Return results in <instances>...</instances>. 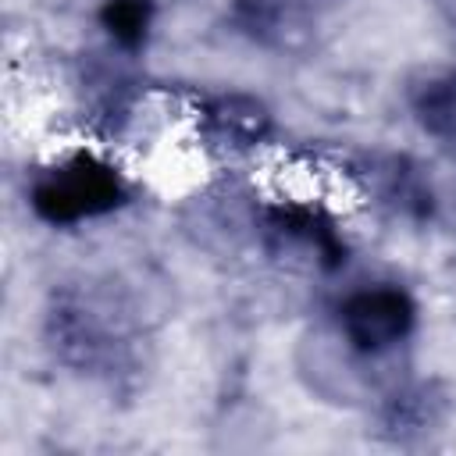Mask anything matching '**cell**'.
Segmentation results:
<instances>
[{"label":"cell","mask_w":456,"mask_h":456,"mask_svg":"<svg viewBox=\"0 0 456 456\" xmlns=\"http://www.w3.org/2000/svg\"><path fill=\"white\" fill-rule=\"evenodd\" d=\"M196 128L200 139L228 157H242L260 150L271 139V110L246 93H221L207 103H200L196 110Z\"/></svg>","instance_id":"cell-6"},{"label":"cell","mask_w":456,"mask_h":456,"mask_svg":"<svg viewBox=\"0 0 456 456\" xmlns=\"http://www.w3.org/2000/svg\"><path fill=\"white\" fill-rule=\"evenodd\" d=\"M25 196L39 221L53 228H75L114 214L118 207L128 203L132 192L125 171L107 153L93 146H78L36 167Z\"/></svg>","instance_id":"cell-1"},{"label":"cell","mask_w":456,"mask_h":456,"mask_svg":"<svg viewBox=\"0 0 456 456\" xmlns=\"http://www.w3.org/2000/svg\"><path fill=\"white\" fill-rule=\"evenodd\" d=\"M410 110L424 125V132L438 139H456V71L452 68H431L420 71L410 89Z\"/></svg>","instance_id":"cell-7"},{"label":"cell","mask_w":456,"mask_h":456,"mask_svg":"<svg viewBox=\"0 0 456 456\" xmlns=\"http://www.w3.org/2000/svg\"><path fill=\"white\" fill-rule=\"evenodd\" d=\"M338 335L367 360H385L395 353L417 328V303L413 296L395 281H374L360 285L342 296L335 310Z\"/></svg>","instance_id":"cell-3"},{"label":"cell","mask_w":456,"mask_h":456,"mask_svg":"<svg viewBox=\"0 0 456 456\" xmlns=\"http://www.w3.org/2000/svg\"><path fill=\"white\" fill-rule=\"evenodd\" d=\"M182 228L207 253L235 256L242 246H260V203L239 189H210L185 203Z\"/></svg>","instance_id":"cell-5"},{"label":"cell","mask_w":456,"mask_h":456,"mask_svg":"<svg viewBox=\"0 0 456 456\" xmlns=\"http://www.w3.org/2000/svg\"><path fill=\"white\" fill-rule=\"evenodd\" d=\"M100 25L118 50L135 53L146 46V36L153 25V0H103Z\"/></svg>","instance_id":"cell-8"},{"label":"cell","mask_w":456,"mask_h":456,"mask_svg":"<svg viewBox=\"0 0 456 456\" xmlns=\"http://www.w3.org/2000/svg\"><path fill=\"white\" fill-rule=\"evenodd\" d=\"M260 249L303 271H335L346 260V239L335 217L296 196L260 203Z\"/></svg>","instance_id":"cell-2"},{"label":"cell","mask_w":456,"mask_h":456,"mask_svg":"<svg viewBox=\"0 0 456 456\" xmlns=\"http://www.w3.org/2000/svg\"><path fill=\"white\" fill-rule=\"evenodd\" d=\"M370 363L338 335V328H310L296 342V374L306 385L310 395L335 403V406H356L370 388Z\"/></svg>","instance_id":"cell-4"},{"label":"cell","mask_w":456,"mask_h":456,"mask_svg":"<svg viewBox=\"0 0 456 456\" xmlns=\"http://www.w3.org/2000/svg\"><path fill=\"white\" fill-rule=\"evenodd\" d=\"M435 7H438V11H442V18L456 28V0H435Z\"/></svg>","instance_id":"cell-9"}]
</instances>
